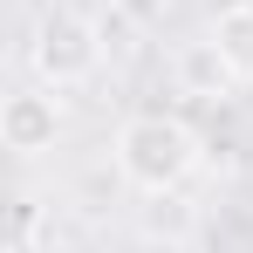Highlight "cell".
Listing matches in <instances>:
<instances>
[{
  "label": "cell",
  "mask_w": 253,
  "mask_h": 253,
  "mask_svg": "<svg viewBox=\"0 0 253 253\" xmlns=\"http://www.w3.org/2000/svg\"><path fill=\"white\" fill-rule=\"evenodd\" d=\"M171 76H178V89H185V96H199V103H219L226 89L240 83V76H233V62L219 55V42H212V35H206V42H185V48H178Z\"/></svg>",
  "instance_id": "cell-4"
},
{
  "label": "cell",
  "mask_w": 253,
  "mask_h": 253,
  "mask_svg": "<svg viewBox=\"0 0 253 253\" xmlns=\"http://www.w3.org/2000/svg\"><path fill=\"white\" fill-rule=\"evenodd\" d=\"M35 219H42L35 199H21V206H14V247H28V240H35Z\"/></svg>",
  "instance_id": "cell-6"
},
{
  "label": "cell",
  "mask_w": 253,
  "mask_h": 253,
  "mask_svg": "<svg viewBox=\"0 0 253 253\" xmlns=\"http://www.w3.org/2000/svg\"><path fill=\"white\" fill-rule=\"evenodd\" d=\"M55 137H62V103L48 89H14L0 110V144L14 158H42V151H55Z\"/></svg>",
  "instance_id": "cell-3"
},
{
  "label": "cell",
  "mask_w": 253,
  "mask_h": 253,
  "mask_svg": "<svg viewBox=\"0 0 253 253\" xmlns=\"http://www.w3.org/2000/svg\"><path fill=\"white\" fill-rule=\"evenodd\" d=\"M192 165H199V137L178 124V117H165V110H144V117H130L117 130V171H124L137 192H151V199L178 192L192 178Z\"/></svg>",
  "instance_id": "cell-1"
},
{
  "label": "cell",
  "mask_w": 253,
  "mask_h": 253,
  "mask_svg": "<svg viewBox=\"0 0 253 253\" xmlns=\"http://www.w3.org/2000/svg\"><path fill=\"white\" fill-rule=\"evenodd\" d=\"M96 62H103V42H96V28H89L83 14H55V21H42V35H35V69H42L55 89L96 76Z\"/></svg>",
  "instance_id": "cell-2"
},
{
  "label": "cell",
  "mask_w": 253,
  "mask_h": 253,
  "mask_svg": "<svg viewBox=\"0 0 253 253\" xmlns=\"http://www.w3.org/2000/svg\"><path fill=\"white\" fill-rule=\"evenodd\" d=\"M212 42H219V55L233 62V76L253 83V0H233V7L212 14Z\"/></svg>",
  "instance_id": "cell-5"
},
{
  "label": "cell",
  "mask_w": 253,
  "mask_h": 253,
  "mask_svg": "<svg viewBox=\"0 0 253 253\" xmlns=\"http://www.w3.org/2000/svg\"><path fill=\"white\" fill-rule=\"evenodd\" d=\"M117 7H124L130 21H144V28H151V21H165V7H171V0H117Z\"/></svg>",
  "instance_id": "cell-7"
}]
</instances>
